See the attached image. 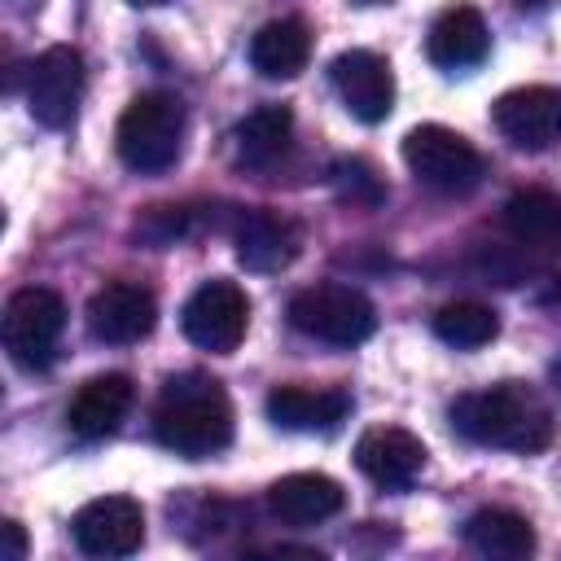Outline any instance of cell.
I'll return each mask as SVG.
<instances>
[{
    "mask_svg": "<svg viewBox=\"0 0 561 561\" xmlns=\"http://www.w3.org/2000/svg\"><path fill=\"white\" fill-rule=\"evenodd\" d=\"M504 228L517 245L552 254L561 250V193L548 188H522L504 202Z\"/></svg>",
    "mask_w": 561,
    "mask_h": 561,
    "instance_id": "cell-20",
    "label": "cell"
},
{
    "mask_svg": "<svg viewBox=\"0 0 561 561\" xmlns=\"http://www.w3.org/2000/svg\"><path fill=\"white\" fill-rule=\"evenodd\" d=\"M136 399V386L127 373H101V377H88L79 386V394L70 399L66 408V425L79 434V438H105L118 430V421L127 416Z\"/></svg>",
    "mask_w": 561,
    "mask_h": 561,
    "instance_id": "cell-16",
    "label": "cell"
},
{
    "mask_svg": "<svg viewBox=\"0 0 561 561\" xmlns=\"http://www.w3.org/2000/svg\"><path fill=\"white\" fill-rule=\"evenodd\" d=\"M83 83H88V70H83L79 48L53 44L26 66V105L44 127H53V131L70 127V118L79 114V101H83Z\"/></svg>",
    "mask_w": 561,
    "mask_h": 561,
    "instance_id": "cell-8",
    "label": "cell"
},
{
    "mask_svg": "<svg viewBox=\"0 0 561 561\" xmlns=\"http://www.w3.org/2000/svg\"><path fill=\"white\" fill-rule=\"evenodd\" d=\"M403 162H408V171H412L425 188H434V193H443V197H465V193H473V188L482 184V175H486L482 153H478L460 131H451V127H443V123H421V127H412V131L403 136Z\"/></svg>",
    "mask_w": 561,
    "mask_h": 561,
    "instance_id": "cell-4",
    "label": "cell"
},
{
    "mask_svg": "<svg viewBox=\"0 0 561 561\" xmlns=\"http://www.w3.org/2000/svg\"><path fill=\"white\" fill-rule=\"evenodd\" d=\"M4 557L9 561H22L26 557V535H22V522H4Z\"/></svg>",
    "mask_w": 561,
    "mask_h": 561,
    "instance_id": "cell-26",
    "label": "cell"
},
{
    "mask_svg": "<svg viewBox=\"0 0 561 561\" xmlns=\"http://www.w3.org/2000/svg\"><path fill=\"white\" fill-rule=\"evenodd\" d=\"M346 504V491L329 473H285L267 486V508L285 526H316L337 517Z\"/></svg>",
    "mask_w": 561,
    "mask_h": 561,
    "instance_id": "cell-17",
    "label": "cell"
},
{
    "mask_svg": "<svg viewBox=\"0 0 561 561\" xmlns=\"http://www.w3.org/2000/svg\"><path fill=\"white\" fill-rule=\"evenodd\" d=\"M329 180H333V193L346 202V206H359V210H373L386 202V180L377 175L373 162L364 158H337L329 167Z\"/></svg>",
    "mask_w": 561,
    "mask_h": 561,
    "instance_id": "cell-24",
    "label": "cell"
},
{
    "mask_svg": "<svg viewBox=\"0 0 561 561\" xmlns=\"http://www.w3.org/2000/svg\"><path fill=\"white\" fill-rule=\"evenodd\" d=\"M451 425L478 443L500 451H543L552 443V408L526 381H500L451 403Z\"/></svg>",
    "mask_w": 561,
    "mask_h": 561,
    "instance_id": "cell-1",
    "label": "cell"
},
{
    "mask_svg": "<svg viewBox=\"0 0 561 561\" xmlns=\"http://www.w3.org/2000/svg\"><path fill=\"white\" fill-rule=\"evenodd\" d=\"M359 4H381V0H359Z\"/></svg>",
    "mask_w": 561,
    "mask_h": 561,
    "instance_id": "cell-29",
    "label": "cell"
},
{
    "mask_svg": "<svg viewBox=\"0 0 561 561\" xmlns=\"http://www.w3.org/2000/svg\"><path fill=\"white\" fill-rule=\"evenodd\" d=\"M302 232L294 219L276 210H250L237 224V263L250 272H280L298 259Z\"/></svg>",
    "mask_w": 561,
    "mask_h": 561,
    "instance_id": "cell-15",
    "label": "cell"
},
{
    "mask_svg": "<svg viewBox=\"0 0 561 561\" xmlns=\"http://www.w3.org/2000/svg\"><path fill=\"white\" fill-rule=\"evenodd\" d=\"M491 118L513 149L543 153L561 145V88H548V83L513 88L491 105Z\"/></svg>",
    "mask_w": 561,
    "mask_h": 561,
    "instance_id": "cell-9",
    "label": "cell"
},
{
    "mask_svg": "<svg viewBox=\"0 0 561 561\" xmlns=\"http://www.w3.org/2000/svg\"><path fill=\"white\" fill-rule=\"evenodd\" d=\"M517 9H530V13H539V9H548V0H517Z\"/></svg>",
    "mask_w": 561,
    "mask_h": 561,
    "instance_id": "cell-27",
    "label": "cell"
},
{
    "mask_svg": "<svg viewBox=\"0 0 561 561\" xmlns=\"http://www.w3.org/2000/svg\"><path fill=\"white\" fill-rule=\"evenodd\" d=\"M131 232H136L145 245L167 250V245H175V241L188 232V210H184V206H149L145 215H136Z\"/></svg>",
    "mask_w": 561,
    "mask_h": 561,
    "instance_id": "cell-25",
    "label": "cell"
},
{
    "mask_svg": "<svg viewBox=\"0 0 561 561\" xmlns=\"http://www.w3.org/2000/svg\"><path fill=\"white\" fill-rule=\"evenodd\" d=\"M355 465L368 482H377L381 491H403L416 482V473L425 469V443L399 425H377L368 434H359L355 443Z\"/></svg>",
    "mask_w": 561,
    "mask_h": 561,
    "instance_id": "cell-13",
    "label": "cell"
},
{
    "mask_svg": "<svg viewBox=\"0 0 561 561\" xmlns=\"http://www.w3.org/2000/svg\"><path fill=\"white\" fill-rule=\"evenodd\" d=\"M158 324V298L140 280H110L88 298V333L110 346L149 337Z\"/></svg>",
    "mask_w": 561,
    "mask_h": 561,
    "instance_id": "cell-10",
    "label": "cell"
},
{
    "mask_svg": "<svg viewBox=\"0 0 561 561\" xmlns=\"http://www.w3.org/2000/svg\"><path fill=\"white\" fill-rule=\"evenodd\" d=\"M351 394L337 386H276L267 394V421L294 434H329L346 421Z\"/></svg>",
    "mask_w": 561,
    "mask_h": 561,
    "instance_id": "cell-14",
    "label": "cell"
},
{
    "mask_svg": "<svg viewBox=\"0 0 561 561\" xmlns=\"http://www.w3.org/2000/svg\"><path fill=\"white\" fill-rule=\"evenodd\" d=\"M180 324H184V337L210 355H232L250 329V298L237 280H202L184 311H180Z\"/></svg>",
    "mask_w": 561,
    "mask_h": 561,
    "instance_id": "cell-7",
    "label": "cell"
},
{
    "mask_svg": "<svg viewBox=\"0 0 561 561\" xmlns=\"http://www.w3.org/2000/svg\"><path fill=\"white\" fill-rule=\"evenodd\" d=\"M153 434L167 451L202 460L232 443V403L224 386L206 373H180L167 377L158 403H153Z\"/></svg>",
    "mask_w": 561,
    "mask_h": 561,
    "instance_id": "cell-2",
    "label": "cell"
},
{
    "mask_svg": "<svg viewBox=\"0 0 561 561\" xmlns=\"http://www.w3.org/2000/svg\"><path fill=\"white\" fill-rule=\"evenodd\" d=\"M289 324L329 346H359L377 329V307L355 285H311L289 298Z\"/></svg>",
    "mask_w": 561,
    "mask_h": 561,
    "instance_id": "cell-5",
    "label": "cell"
},
{
    "mask_svg": "<svg viewBox=\"0 0 561 561\" xmlns=\"http://www.w3.org/2000/svg\"><path fill=\"white\" fill-rule=\"evenodd\" d=\"M70 535H75L79 552H88V557H131L145 543V508L131 495L88 500L75 513Z\"/></svg>",
    "mask_w": 561,
    "mask_h": 561,
    "instance_id": "cell-11",
    "label": "cell"
},
{
    "mask_svg": "<svg viewBox=\"0 0 561 561\" xmlns=\"http://www.w3.org/2000/svg\"><path fill=\"white\" fill-rule=\"evenodd\" d=\"M465 543L495 561H522L535 552V526L513 508H478L465 522Z\"/></svg>",
    "mask_w": 561,
    "mask_h": 561,
    "instance_id": "cell-21",
    "label": "cell"
},
{
    "mask_svg": "<svg viewBox=\"0 0 561 561\" xmlns=\"http://www.w3.org/2000/svg\"><path fill=\"white\" fill-rule=\"evenodd\" d=\"M289 136H294V114L289 105H259L254 114H245L232 131V145H237V162L245 167H272L285 149H289Z\"/></svg>",
    "mask_w": 561,
    "mask_h": 561,
    "instance_id": "cell-22",
    "label": "cell"
},
{
    "mask_svg": "<svg viewBox=\"0 0 561 561\" xmlns=\"http://www.w3.org/2000/svg\"><path fill=\"white\" fill-rule=\"evenodd\" d=\"M434 333L456 351H478L500 333V320L491 307L465 298V302H447L434 311Z\"/></svg>",
    "mask_w": 561,
    "mask_h": 561,
    "instance_id": "cell-23",
    "label": "cell"
},
{
    "mask_svg": "<svg viewBox=\"0 0 561 561\" xmlns=\"http://www.w3.org/2000/svg\"><path fill=\"white\" fill-rule=\"evenodd\" d=\"M61 329H66V302L61 294L44 289V285H26L18 294H9L4 302V320H0V333H4V351L18 368H48L53 355H57V342H61Z\"/></svg>",
    "mask_w": 561,
    "mask_h": 561,
    "instance_id": "cell-6",
    "label": "cell"
},
{
    "mask_svg": "<svg viewBox=\"0 0 561 561\" xmlns=\"http://www.w3.org/2000/svg\"><path fill=\"white\" fill-rule=\"evenodd\" d=\"M127 4H140V9H149V4H167V0H127Z\"/></svg>",
    "mask_w": 561,
    "mask_h": 561,
    "instance_id": "cell-28",
    "label": "cell"
},
{
    "mask_svg": "<svg viewBox=\"0 0 561 561\" xmlns=\"http://www.w3.org/2000/svg\"><path fill=\"white\" fill-rule=\"evenodd\" d=\"M311 57V31L302 18H272L250 39V66L263 79H294Z\"/></svg>",
    "mask_w": 561,
    "mask_h": 561,
    "instance_id": "cell-19",
    "label": "cell"
},
{
    "mask_svg": "<svg viewBox=\"0 0 561 561\" xmlns=\"http://www.w3.org/2000/svg\"><path fill=\"white\" fill-rule=\"evenodd\" d=\"M180 145H184V105L171 92H140L114 127V149L123 167L140 175L167 171L180 158Z\"/></svg>",
    "mask_w": 561,
    "mask_h": 561,
    "instance_id": "cell-3",
    "label": "cell"
},
{
    "mask_svg": "<svg viewBox=\"0 0 561 561\" xmlns=\"http://www.w3.org/2000/svg\"><path fill=\"white\" fill-rule=\"evenodd\" d=\"M329 79H333L342 105L359 123H381L394 110V75H390V61L377 57L373 48L337 53L333 66H329Z\"/></svg>",
    "mask_w": 561,
    "mask_h": 561,
    "instance_id": "cell-12",
    "label": "cell"
},
{
    "mask_svg": "<svg viewBox=\"0 0 561 561\" xmlns=\"http://www.w3.org/2000/svg\"><path fill=\"white\" fill-rule=\"evenodd\" d=\"M491 48V31L482 22V13L473 4H451L434 18L430 35H425V53L434 66L443 70H469L486 57Z\"/></svg>",
    "mask_w": 561,
    "mask_h": 561,
    "instance_id": "cell-18",
    "label": "cell"
}]
</instances>
